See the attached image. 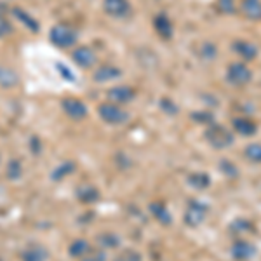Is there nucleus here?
Masks as SVG:
<instances>
[{"label":"nucleus","instance_id":"12","mask_svg":"<svg viewBox=\"0 0 261 261\" xmlns=\"http://www.w3.org/2000/svg\"><path fill=\"white\" fill-rule=\"evenodd\" d=\"M230 254L235 261H247L254 258L256 254V246L246 239H237L230 247Z\"/></svg>","mask_w":261,"mask_h":261},{"label":"nucleus","instance_id":"6","mask_svg":"<svg viewBox=\"0 0 261 261\" xmlns=\"http://www.w3.org/2000/svg\"><path fill=\"white\" fill-rule=\"evenodd\" d=\"M61 108L66 113V117L71 120H84L87 117V113H89L86 103L79 98H65L61 101Z\"/></svg>","mask_w":261,"mask_h":261},{"label":"nucleus","instance_id":"35","mask_svg":"<svg viewBox=\"0 0 261 261\" xmlns=\"http://www.w3.org/2000/svg\"><path fill=\"white\" fill-rule=\"evenodd\" d=\"M56 68L61 71V77H63V79H68V81H73V79H75V77H73V73H71V71H70L68 68H65V66H63L61 63H58Z\"/></svg>","mask_w":261,"mask_h":261},{"label":"nucleus","instance_id":"17","mask_svg":"<svg viewBox=\"0 0 261 261\" xmlns=\"http://www.w3.org/2000/svg\"><path fill=\"white\" fill-rule=\"evenodd\" d=\"M75 195H77L79 202H82V204H94V202L99 200V190L94 185H81L75 190Z\"/></svg>","mask_w":261,"mask_h":261},{"label":"nucleus","instance_id":"24","mask_svg":"<svg viewBox=\"0 0 261 261\" xmlns=\"http://www.w3.org/2000/svg\"><path fill=\"white\" fill-rule=\"evenodd\" d=\"M98 244L101 247H105V249H115V247L120 246V237L115 233L105 231V233L98 235Z\"/></svg>","mask_w":261,"mask_h":261},{"label":"nucleus","instance_id":"11","mask_svg":"<svg viewBox=\"0 0 261 261\" xmlns=\"http://www.w3.org/2000/svg\"><path fill=\"white\" fill-rule=\"evenodd\" d=\"M231 130H233V134H239V136L251 138L258 133V124L247 115H237L231 119Z\"/></svg>","mask_w":261,"mask_h":261},{"label":"nucleus","instance_id":"20","mask_svg":"<svg viewBox=\"0 0 261 261\" xmlns=\"http://www.w3.org/2000/svg\"><path fill=\"white\" fill-rule=\"evenodd\" d=\"M187 181L192 188H195V190H205V188H209V185H211V178H209V174L200 172V171L192 172Z\"/></svg>","mask_w":261,"mask_h":261},{"label":"nucleus","instance_id":"7","mask_svg":"<svg viewBox=\"0 0 261 261\" xmlns=\"http://www.w3.org/2000/svg\"><path fill=\"white\" fill-rule=\"evenodd\" d=\"M71 60H73V63L79 68L89 70L98 63V56H96V53L89 45H79V47L71 53Z\"/></svg>","mask_w":261,"mask_h":261},{"label":"nucleus","instance_id":"19","mask_svg":"<svg viewBox=\"0 0 261 261\" xmlns=\"http://www.w3.org/2000/svg\"><path fill=\"white\" fill-rule=\"evenodd\" d=\"M19 84V75L9 66H0V87L2 89H12Z\"/></svg>","mask_w":261,"mask_h":261},{"label":"nucleus","instance_id":"25","mask_svg":"<svg viewBox=\"0 0 261 261\" xmlns=\"http://www.w3.org/2000/svg\"><path fill=\"white\" fill-rule=\"evenodd\" d=\"M6 176H7V179H11V181H18L21 176H23V166H21L19 159H11L9 164H7Z\"/></svg>","mask_w":261,"mask_h":261},{"label":"nucleus","instance_id":"23","mask_svg":"<svg viewBox=\"0 0 261 261\" xmlns=\"http://www.w3.org/2000/svg\"><path fill=\"white\" fill-rule=\"evenodd\" d=\"M89 251H91V246L86 239H77V241L71 242L68 247V254L71 258H79V259H81L84 254H87Z\"/></svg>","mask_w":261,"mask_h":261},{"label":"nucleus","instance_id":"27","mask_svg":"<svg viewBox=\"0 0 261 261\" xmlns=\"http://www.w3.org/2000/svg\"><path fill=\"white\" fill-rule=\"evenodd\" d=\"M216 54H218V49L213 42H204L199 49V56H200V60H204V61H213L214 58H216Z\"/></svg>","mask_w":261,"mask_h":261},{"label":"nucleus","instance_id":"18","mask_svg":"<svg viewBox=\"0 0 261 261\" xmlns=\"http://www.w3.org/2000/svg\"><path fill=\"white\" fill-rule=\"evenodd\" d=\"M241 12L244 18H247L251 21H259L261 19V0H242Z\"/></svg>","mask_w":261,"mask_h":261},{"label":"nucleus","instance_id":"22","mask_svg":"<svg viewBox=\"0 0 261 261\" xmlns=\"http://www.w3.org/2000/svg\"><path fill=\"white\" fill-rule=\"evenodd\" d=\"M73 171H75V162L73 161H65V162H61L58 167H54L53 172H50V179L61 181V179H65L66 176H70Z\"/></svg>","mask_w":261,"mask_h":261},{"label":"nucleus","instance_id":"13","mask_svg":"<svg viewBox=\"0 0 261 261\" xmlns=\"http://www.w3.org/2000/svg\"><path fill=\"white\" fill-rule=\"evenodd\" d=\"M153 30L157 32V35L161 37L162 40H171L174 37V24H172V19L167 14H157L153 18Z\"/></svg>","mask_w":261,"mask_h":261},{"label":"nucleus","instance_id":"32","mask_svg":"<svg viewBox=\"0 0 261 261\" xmlns=\"http://www.w3.org/2000/svg\"><path fill=\"white\" fill-rule=\"evenodd\" d=\"M220 167H221V171L225 172L226 176H230V178H237V167L233 166L231 162H228V161H223L221 164H220Z\"/></svg>","mask_w":261,"mask_h":261},{"label":"nucleus","instance_id":"28","mask_svg":"<svg viewBox=\"0 0 261 261\" xmlns=\"http://www.w3.org/2000/svg\"><path fill=\"white\" fill-rule=\"evenodd\" d=\"M216 7L221 14H233L235 12V0H216Z\"/></svg>","mask_w":261,"mask_h":261},{"label":"nucleus","instance_id":"29","mask_svg":"<svg viewBox=\"0 0 261 261\" xmlns=\"http://www.w3.org/2000/svg\"><path fill=\"white\" fill-rule=\"evenodd\" d=\"M192 119L195 122H199V124H207V125L214 124V117H213V113H209V112H195L192 115Z\"/></svg>","mask_w":261,"mask_h":261},{"label":"nucleus","instance_id":"4","mask_svg":"<svg viewBox=\"0 0 261 261\" xmlns=\"http://www.w3.org/2000/svg\"><path fill=\"white\" fill-rule=\"evenodd\" d=\"M252 81V71L244 61L230 63L226 68V82L233 87H244Z\"/></svg>","mask_w":261,"mask_h":261},{"label":"nucleus","instance_id":"2","mask_svg":"<svg viewBox=\"0 0 261 261\" xmlns=\"http://www.w3.org/2000/svg\"><path fill=\"white\" fill-rule=\"evenodd\" d=\"M79 40V33L70 24L58 23L49 30V42L58 49H68L73 47Z\"/></svg>","mask_w":261,"mask_h":261},{"label":"nucleus","instance_id":"15","mask_svg":"<svg viewBox=\"0 0 261 261\" xmlns=\"http://www.w3.org/2000/svg\"><path fill=\"white\" fill-rule=\"evenodd\" d=\"M148 209H150V214L153 216V220H157L161 225L169 226L172 223V214L162 200H153Z\"/></svg>","mask_w":261,"mask_h":261},{"label":"nucleus","instance_id":"5","mask_svg":"<svg viewBox=\"0 0 261 261\" xmlns=\"http://www.w3.org/2000/svg\"><path fill=\"white\" fill-rule=\"evenodd\" d=\"M205 218H207V205L202 204V202L197 199H192L188 202L187 209H185V216H183V220L188 226H192V228L200 226L202 223L205 221Z\"/></svg>","mask_w":261,"mask_h":261},{"label":"nucleus","instance_id":"16","mask_svg":"<svg viewBox=\"0 0 261 261\" xmlns=\"http://www.w3.org/2000/svg\"><path fill=\"white\" fill-rule=\"evenodd\" d=\"M11 14L14 16L16 19L19 21V23H23L24 27L28 28V30H30L32 33H37L40 30V24H39V21H37L35 18H33V16H30L28 14L27 11H23L21 9V7H18V6H14L11 9Z\"/></svg>","mask_w":261,"mask_h":261},{"label":"nucleus","instance_id":"21","mask_svg":"<svg viewBox=\"0 0 261 261\" xmlns=\"http://www.w3.org/2000/svg\"><path fill=\"white\" fill-rule=\"evenodd\" d=\"M47 256V251L42 246H32L21 252V259L23 261H45Z\"/></svg>","mask_w":261,"mask_h":261},{"label":"nucleus","instance_id":"14","mask_svg":"<svg viewBox=\"0 0 261 261\" xmlns=\"http://www.w3.org/2000/svg\"><path fill=\"white\" fill-rule=\"evenodd\" d=\"M120 77H122V70L113 65H101L94 70V73H92V81L99 82V84L117 81V79H120Z\"/></svg>","mask_w":261,"mask_h":261},{"label":"nucleus","instance_id":"1","mask_svg":"<svg viewBox=\"0 0 261 261\" xmlns=\"http://www.w3.org/2000/svg\"><path fill=\"white\" fill-rule=\"evenodd\" d=\"M204 138L213 148L216 150H225V148H230L235 141V134L233 130H230L228 127L225 125H220V124H211L205 127V133H204Z\"/></svg>","mask_w":261,"mask_h":261},{"label":"nucleus","instance_id":"3","mask_svg":"<svg viewBox=\"0 0 261 261\" xmlns=\"http://www.w3.org/2000/svg\"><path fill=\"white\" fill-rule=\"evenodd\" d=\"M98 115L99 119L103 122L110 125H122L129 120V113L120 107V105H115V103H101L98 107Z\"/></svg>","mask_w":261,"mask_h":261},{"label":"nucleus","instance_id":"31","mask_svg":"<svg viewBox=\"0 0 261 261\" xmlns=\"http://www.w3.org/2000/svg\"><path fill=\"white\" fill-rule=\"evenodd\" d=\"M115 261H141V254L133 249H127V251L122 252V254L117 256Z\"/></svg>","mask_w":261,"mask_h":261},{"label":"nucleus","instance_id":"26","mask_svg":"<svg viewBox=\"0 0 261 261\" xmlns=\"http://www.w3.org/2000/svg\"><path fill=\"white\" fill-rule=\"evenodd\" d=\"M244 155L252 164H261V143H251L244 148Z\"/></svg>","mask_w":261,"mask_h":261},{"label":"nucleus","instance_id":"9","mask_svg":"<svg viewBox=\"0 0 261 261\" xmlns=\"http://www.w3.org/2000/svg\"><path fill=\"white\" fill-rule=\"evenodd\" d=\"M231 50H233V53L237 54L244 63L254 61L259 54L258 45L252 44V42H249V40H244V39H237V40L231 42Z\"/></svg>","mask_w":261,"mask_h":261},{"label":"nucleus","instance_id":"8","mask_svg":"<svg viewBox=\"0 0 261 261\" xmlns=\"http://www.w3.org/2000/svg\"><path fill=\"white\" fill-rule=\"evenodd\" d=\"M103 11L110 18L125 19L133 12V6L129 0H103Z\"/></svg>","mask_w":261,"mask_h":261},{"label":"nucleus","instance_id":"33","mask_svg":"<svg viewBox=\"0 0 261 261\" xmlns=\"http://www.w3.org/2000/svg\"><path fill=\"white\" fill-rule=\"evenodd\" d=\"M11 33H12L11 23H9V21H7L6 18H4L2 14H0V39H4V37L11 35Z\"/></svg>","mask_w":261,"mask_h":261},{"label":"nucleus","instance_id":"30","mask_svg":"<svg viewBox=\"0 0 261 261\" xmlns=\"http://www.w3.org/2000/svg\"><path fill=\"white\" fill-rule=\"evenodd\" d=\"M81 261H107V256H105L103 251H96V249H91L87 254H84Z\"/></svg>","mask_w":261,"mask_h":261},{"label":"nucleus","instance_id":"34","mask_svg":"<svg viewBox=\"0 0 261 261\" xmlns=\"http://www.w3.org/2000/svg\"><path fill=\"white\" fill-rule=\"evenodd\" d=\"M30 150H32L33 155H39L40 153L42 146H40V140L37 136H32L30 138Z\"/></svg>","mask_w":261,"mask_h":261},{"label":"nucleus","instance_id":"10","mask_svg":"<svg viewBox=\"0 0 261 261\" xmlns=\"http://www.w3.org/2000/svg\"><path fill=\"white\" fill-rule=\"evenodd\" d=\"M107 98L110 103L124 107V105L130 103V101L136 98V89L130 86H113L107 91Z\"/></svg>","mask_w":261,"mask_h":261}]
</instances>
